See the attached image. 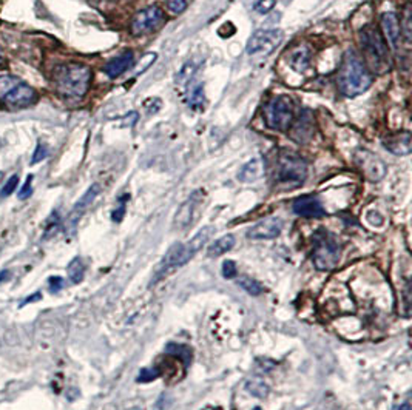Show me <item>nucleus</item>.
Instances as JSON below:
<instances>
[{
	"label": "nucleus",
	"instance_id": "f257e3e1",
	"mask_svg": "<svg viewBox=\"0 0 412 410\" xmlns=\"http://www.w3.org/2000/svg\"><path fill=\"white\" fill-rule=\"evenodd\" d=\"M213 233H215V229L208 225L196 233L195 236L188 240V243L175 244L172 249L167 252V255L162 258L159 265L156 267L153 279L150 284L153 285L156 283H159L161 279H164L173 270L179 269V267H182V265H186L188 261H190V259L195 258L196 253H198L202 247L208 243V239L213 236Z\"/></svg>",
	"mask_w": 412,
	"mask_h": 410
},
{
	"label": "nucleus",
	"instance_id": "f03ea898",
	"mask_svg": "<svg viewBox=\"0 0 412 410\" xmlns=\"http://www.w3.org/2000/svg\"><path fill=\"white\" fill-rule=\"evenodd\" d=\"M372 85V74L366 65L352 51L346 53L342 68L338 71L340 93L346 97H357Z\"/></svg>",
	"mask_w": 412,
	"mask_h": 410
},
{
	"label": "nucleus",
	"instance_id": "7ed1b4c3",
	"mask_svg": "<svg viewBox=\"0 0 412 410\" xmlns=\"http://www.w3.org/2000/svg\"><path fill=\"white\" fill-rule=\"evenodd\" d=\"M91 70L84 63H65L55 70V85L57 93L71 99H81L88 91Z\"/></svg>",
	"mask_w": 412,
	"mask_h": 410
},
{
	"label": "nucleus",
	"instance_id": "20e7f679",
	"mask_svg": "<svg viewBox=\"0 0 412 410\" xmlns=\"http://www.w3.org/2000/svg\"><path fill=\"white\" fill-rule=\"evenodd\" d=\"M360 45H362L366 61L369 67L378 74H384L391 70V56L388 42L380 31L374 27H366L360 31Z\"/></svg>",
	"mask_w": 412,
	"mask_h": 410
},
{
	"label": "nucleus",
	"instance_id": "39448f33",
	"mask_svg": "<svg viewBox=\"0 0 412 410\" xmlns=\"http://www.w3.org/2000/svg\"><path fill=\"white\" fill-rule=\"evenodd\" d=\"M307 178V164L295 152H281L275 168V182L284 190H293L304 184Z\"/></svg>",
	"mask_w": 412,
	"mask_h": 410
},
{
	"label": "nucleus",
	"instance_id": "423d86ee",
	"mask_svg": "<svg viewBox=\"0 0 412 410\" xmlns=\"http://www.w3.org/2000/svg\"><path fill=\"white\" fill-rule=\"evenodd\" d=\"M0 101L10 110H23L37 101V93L16 76H0Z\"/></svg>",
	"mask_w": 412,
	"mask_h": 410
},
{
	"label": "nucleus",
	"instance_id": "0eeeda50",
	"mask_svg": "<svg viewBox=\"0 0 412 410\" xmlns=\"http://www.w3.org/2000/svg\"><path fill=\"white\" fill-rule=\"evenodd\" d=\"M267 127L275 132H287L293 122V103L291 97L278 96L264 107Z\"/></svg>",
	"mask_w": 412,
	"mask_h": 410
},
{
	"label": "nucleus",
	"instance_id": "6e6552de",
	"mask_svg": "<svg viewBox=\"0 0 412 410\" xmlns=\"http://www.w3.org/2000/svg\"><path fill=\"white\" fill-rule=\"evenodd\" d=\"M312 259L318 270H332L337 267L340 261V247L328 232L322 230L315 234Z\"/></svg>",
	"mask_w": 412,
	"mask_h": 410
},
{
	"label": "nucleus",
	"instance_id": "1a4fd4ad",
	"mask_svg": "<svg viewBox=\"0 0 412 410\" xmlns=\"http://www.w3.org/2000/svg\"><path fill=\"white\" fill-rule=\"evenodd\" d=\"M283 31L281 30H259L248 39L247 54L248 56H267L283 42Z\"/></svg>",
	"mask_w": 412,
	"mask_h": 410
},
{
	"label": "nucleus",
	"instance_id": "9d476101",
	"mask_svg": "<svg viewBox=\"0 0 412 410\" xmlns=\"http://www.w3.org/2000/svg\"><path fill=\"white\" fill-rule=\"evenodd\" d=\"M166 21L164 11L159 6H148V8L137 12L132 21V32L135 36H142L147 32L158 30Z\"/></svg>",
	"mask_w": 412,
	"mask_h": 410
},
{
	"label": "nucleus",
	"instance_id": "9b49d317",
	"mask_svg": "<svg viewBox=\"0 0 412 410\" xmlns=\"http://www.w3.org/2000/svg\"><path fill=\"white\" fill-rule=\"evenodd\" d=\"M99 193H101V185L93 184L87 192L84 193V196L75 204L73 210H71L68 214L67 223H65V232H67L68 236H71V234L76 232V227H77V224H79V221L84 216V213L88 210V207L93 204V201L97 198V194Z\"/></svg>",
	"mask_w": 412,
	"mask_h": 410
},
{
	"label": "nucleus",
	"instance_id": "f8f14e48",
	"mask_svg": "<svg viewBox=\"0 0 412 410\" xmlns=\"http://www.w3.org/2000/svg\"><path fill=\"white\" fill-rule=\"evenodd\" d=\"M360 168L369 181H380L386 173L384 162L368 150H358L355 154Z\"/></svg>",
	"mask_w": 412,
	"mask_h": 410
},
{
	"label": "nucleus",
	"instance_id": "ddd939ff",
	"mask_svg": "<svg viewBox=\"0 0 412 410\" xmlns=\"http://www.w3.org/2000/svg\"><path fill=\"white\" fill-rule=\"evenodd\" d=\"M281 230H283V221L279 218H267L253 225L247 232V236L251 239H275L279 236Z\"/></svg>",
	"mask_w": 412,
	"mask_h": 410
},
{
	"label": "nucleus",
	"instance_id": "4468645a",
	"mask_svg": "<svg viewBox=\"0 0 412 410\" xmlns=\"http://www.w3.org/2000/svg\"><path fill=\"white\" fill-rule=\"evenodd\" d=\"M291 127V138L297 144H307L313 138V117L307 110L300 114L297 122H292Z\"/></svg>",
	"mask_w": 412,
	"mask_h": 410
},
{
	"label": "nucleus",
	"instance_id": "2eb2a0df",
	"mask_svg": "<svg viewBox=\"0 0 412 410\" xmlns=\"http://www.w3.org/2000/svg\"><path fill=\"white\" fill-rule=\"evenodd\" d=\"M292 208L293 213L303 218H322L326 213L322 203H320V199L317 196H311V194L298 198L295 203H293Z\"/></svg>",
	"mask_w": 412,
	"mask_h": 410
},
{
	"label": "nucleus",
	"instance_id": "dca6fc26",
	"mask_svg": "<svg viewBox=\"0 0 412 410\" xmlns=\"http://www.w3.org/2000/svg\"><path fill=\"white\" fill-rule=\"evenodd\" d=\"M204 194L202 192H195L190 194V198H188L184 204L179 207V210L176 212V216H175V227L176 229H186L192 224L193 221V213L196 210V207L199 205L201 199Z\"/></svg>",
	"mask_w": 412,
	"mask_h": 410
},
{
	"label": "nucleus",
	"instance_id": "f3484780",
	"mask_svg": "<svg viewBox=\"0 0 412 410\" xmlns=\"http://www.w3.org/2000/svg\"><path fill=\"white\" fill-rule=\"evenodd\" d=\"M383 147L395 156H406L412 152V142L411 134L408 132L388 134L383 138Z\"/></svg>",
	"mask_w": 412,
	"mask_h": 410
},
{
	"label": "nucleus",
	"instance_id": "a211bd4d",
	"mask_svg": "<svg viewBox=\"0 0 412 410\" xmlns=\"http://www.w3.org/2000/svg\"><path fill=\"white\" fill-rule=\"evenodd\" d=\"M382 28H383V34L386 37V42H389L392 48H395L402 36L400 21H398L395 12H384L382 16Z\"/></svg>",
	"mask_w": 412,
	"mask_h": 410
},
{
	"label": "nucleus",
	"instance_id": "6ab92c4d",
	"mask_svg": "<svg viewBox=\"0 0 412 410\" xmlns=\"http://www.w3.org/2000/svg\"><path fill=\"white\" fill-rule=\"evenodd\" d=\"M133 53L132 51H126V53L117 56L115 59H111L110 62H107L106 65V73L111 79H115V77H119L122 73H126L127 70H130L133 67Z\"/></svg>",
	"mask_w": 412,
	"mask_h": 410
},
{
	"label": "nucleus",
	"instance_id": "aec40b11",
	"mask_svg": "<svg viewBox=\"0 0 412 410\" xmlns=\"http://www.w3.org/2000/svg\"><path fill=\"white\" fill-rule=\"evenodd\" d=\"M264 176V161L261 158H253L241 168L238 173V179L241 182H255Z\"/></svg>",
	"mask_w": 412,
	"mask_h": 410
},
{
	"label": "nucleus",
	"instance_id": "412c9836",
	"mask_svg": "<svg viewBox=\"0 0 412 410\" xmlns=\"http://www.w3.org/2000/svg\"><path fill=\"white\" fill-rule=\"evenodd\" d=\"M188 107L195 112H204L206 103V94H204V83H193L192 87H188Z\"/></svg>",
	"mask_w": 412,
	"mask_h": 410
},
{
	"label": "nucleus",
	"instance_id": "4be33fe9",
	"mask_svg": "<svg viewBox=\"0 0 412 410\" xmlns=\"http://www.w3.org/2000/svg\"><path fill=\"white\" fill-rule=\"evenodd\" d=\"M235 245V236L233 234H226V236H222L219 239L215 240V243L208 247V256L212 258H218L221 255H224L228 250H232Z\"/></svg>",
	"mask_w": 412,
	"mask_h": 410
},
{
	"label": "nucleus",
	"instance_id": "5701e85b",
	"mask_svg": "<svg viewBox=\"0 0 412 410\" xmlns=\"http://www.w3.org/2000/svg\"><path fill=\"white\" fill-rule=\"evenodd\" d=\"M309 61H311L309 50H298L291 56L289 63L293 70L298 71V73H303V71H306V68L309 67L311 63Z\"/></svg>",
	"mask_w": 412,
	"mask_h": 410
},
{
	"label": "nucleus",
	"instance_id": "b1692460",
	"mask_svg": "<svg viewBox=\"0 0 412 410\" xmlns=\"http://www.w3.org/2000/svg\"><path fill=\"white\" fill-rule=\"evenodd\" d=\"M400 32L404 37V42L406 45H411L412 42V11H411V3L404 6L403 17L400 21Z\"/></svg>",
	"mask_w": 412,
	"mask_h": 410
},
{
	"label": "nucleus",
	"instance_id": "393cba45",
	"mask_svg": "<svg viewBox=\"0 0 412 410\" xmlns=\"http://www.w3.org/2000/svg\"><path fill=\"white\" fill-rule=\"evenodd\" d=\"M246 390L248 393H252L253 396H257V398H266L267 395H269L271 389L267 386V382H264L263 380L259 378H253L251 381L246 382Z\"/></svg>",
	"mask_w": 412,
	"mask_h": 410
},
{
	"label": "nucleus",
	"instance_id": "a878e982",
	"mask_svg": "<svg viewBox=\"0 0 412 410\" xmlns=\"http://www.w3.org/2000/svg\"><path fill=\"white\" fill-rule=\"evenodd\" d=\"M68 278L73 284H79L82 283L84 275H85V264L81 258H75L73 261L68 264Z\"/></svg>",
	"mask_w": 412,
	"mask_h": 410
},
{
	"label": "nucleus",
	"instance_id": "bb28decb",
	"mask_svg": "<svg viewBox=\"0 0 412 410\" xmlns=\"http://www.w3.org/2000/svg\"><path fill=\"white\" fill-rule=\"evenodd\" d=\"M167 353L173 355L176 358H181V360L184 361L186 366H188L192 361V350L186 346H179V344H168Z\"/></svg>",
	"mask_w": 412,
	"mask_h": 410
},
{
	"label": "nucleus",
	"instance_id": "cd10ccee",
	"mask_svg": "<svg viewBox=\"0 0 412 410\" xmlns=\"http://www.w3.org/2000/svg\"><path fill=\"white\" fill-rule=\"evenodd\" d=\"M238 284H239V287H243L247 293H251V295H253V296H258L263 293V285L248 276H241L238 279Z\"/></svg>",
	"mask_w": 412,
	"mask_h": 410
},
{
	"label": "nucleus",
	"instance_id": "c85d7f7f",
	"mask_svg": "<svg viewBox=\"0 0 412 410\" xmlns=\"http://www.w3.org/2000/svg\"><path fill=\"white\" fill-rule=\"evenodd\" d=\"M59 227H61V218H59L57 212H53V214H51L47 221V225H45L43 239H48L53 236V234L59 230Z\"/></svg>",
	"mask_w": 412,
	"mask_h": 410
},
{
	"label": "nucleus",
	"instance_id": "c756f323",
	"mask_svg": "<svg viewBox=\"0 0 412 410\" xmlns=\"http://www.w3.org/2000/svg\"><path fill=\"white\" fill-rule=\"evenodd\" d=\"M48 156V147L42 144V142H39L35 153H32V158H31V165H36L39 162H42L45 158Z\"/></svg>",
	"mask_w": 412,
	"mask_h": 410
},
{
	"label": "nucleus",
	"instance_id": "7c9ffc66",
	"mask_svg": "<svg viewBox=\"0 0 412 410\" xmlns=\"http://www.w3.org/2000/svg\"><path fill=\"white\" fill-rule=\"evenodd\" d=\"M130 199V194H124V196L119 199V207L116 208V210L111 213V219L115 221V223H121L124 214H126V203Z\"/></svg>",
	"mask_w": 412,
	"mask_h": 410
},
{
	"label": "nucleus",
	"instance_id": "2f4dec72",
	"mask_svg": "<svg viewBox=\"0 0 412 410\" xmlns=\"http://www.w3.org/2000/svg\"><path fill=\"white\" fill-rule=\"evenodd\" d=\"M17 184H19V176L17 174L11 176V178L6 181V184L2 187V190H0V196L2 198L10 196V194H12V192L17 188Z\"/></svg>",
	"mask_w": 412,
	"mask_h": 410
},
{
	"label": "nucleus",
	"instance_id": "473e14b6",
	"mask_svg": "<svg viewBox=\"0 0 412 410\" xmlns=\"http://www.w3.org/2000/svg\"><path fill=\"white\" fill-rule=\"evenodd\" d=\"M158 376H159V370L158 369H142L136 381L148 382V381L156 380V378H158Z\"/></svg>",
	"mask_w": 412,
	"mask_h": 410
},
{
	"label": "nucleus",
	"instance_id": "72a5a7b5",
	"mask_svg": "<svg viewBox=\"0 0 412 410\" xmlns=\"http://www.w3.org/2000/svg\"><path fill=\"white\" fill-rule=\"evenodd\" d=\"M167 8L173 12V14H181L187 8V0H167Z\"/></svg>",
	"mask_w": 412,
	"mask_h": 410
},
{
	"label": "nucleus",
	"instance_id": "f704fd0d",
	"mask_svg": "<svg viewBox=\"0 0 412 410\" xmlns=\"http://www.w3.org/2000/svg\"><path fill=\"white\" fill-rule=\"evenodd\" d=\"M275 5H277V0H258V2L255 3V11H258L259 14H266V12H269L275 8Z\"/></svg>",
	"mask_w": 412,
	"mask_h": 410
},
{
	"label": "nucleus",
	"instance_id": "c9c22d12",
	"mask_svg": "<svg viewBox=\"0 0 412 410\" xmlns=\"http://www.w3.org/2000/svg\"><path fill=\"white\" fill-rule=\"evenodd\" d=\"M31 182H32V176L30 174L28 178H27V181H25V184H23V187L21 188V192H19V199L21 201H23V199H28L31 194H32V185H31Z\"/></svg>",
	"mask_w": 412,
	"mask_h": 410
},
{
	"label": "nucleus",
	"instance_id": "e433bc0d",
	"mask_svg": "<svg viewBox=\"0 0 412 410\" xmlns=\"http://www.w3.org/2000/svg\"><path fill=\"white\" fill-rule=\"evenodd\" d=\"M222 275H224L226 279H232L237 276V264L233 261H226L222 264Z\"/></svg>",
	"mask_w": 412,
	"mask_h": 410
},
{
	"label": "nucleus",
	"instance_id": "4c0bfd02",
	"mask_svg": "<svg viewBox=\"0 0 412 410\" xmlns=\"http://www.w3.org/2000/svg\"><path fill=\"white\" fill-rule=\"evenodd\" d=\"M156 57H158V54H156V53H147L146 56H144L142 57V61H144L142 62V67H137L136 68V74H142L144 71H146L150 67V65H152L155 62Z\"/></svg>",
	"mask_w": 412,
	"mask_h": 410
},
{
	"label": "nucleus",
	"instance_id": "58836bf2",
	"mask_svg": "<svg viewBox=\"0 0 412 410\" xmlns=\"http://www.w3.org/2000/svg\"><path fill=\"white\" fill-rule=\"evenodd\" d=\"M50 293H57L63 289V279L61 276H51L48 279Z\"/></svg>",
	"mask_w": 412,
	"mask_h": 410
},
{
	"label": "nucleus",
	"instance_id": "ea45409f",
	"mask_svg": "<svg viewBox=\"0 0 412 410\" xmlns=\"http://www.w3.org/2000/svg\"><path fill=\"white\" fill-rule=\"evenodd\" d=\"M42 298V295L41 293H35V295H31V296H28V298H25L23 301L19 304V309H22V307H25V305L27 304H30V303H35V301H39V299Z\"/></svg>",
	"mask_w": 412,
	"mask_h": 410
},
{
	"label": "nucleus",
	"instance_id": "a19ab883",
	"mask_svg": "<svg viewBox=\"0 0 412 410\" xmlns=\"http://www.w3.org/2000/svg\"><path fill=\"white\" fill-rule=\"evenodd\" d=\"M10 271L8 270H3V271H0V284H3V283H6L10 279Z\"/></svg>",
	"mask_w": 412,
	"mask_h": 410
},
{
	"label": "nucleus",
	"instance_id": "79ce46f5",
	"mask_svg": "<svg viewBox=\"0 0 412 410\" xmlns=\"http://www.w3.org/2000/svg\"><path fill=\"white\" fill-rule=\"evenodd\" d=\"M398 410H411V406L408 404V402H404V404L400 409H398Z\"/></svg>",
	"mask_w": 412,
	"mask_h": 410
},
{
	"label": "nucleus",
	"instance_id": "37998d69",
	"mask_svg": "<svg viewBox=\"0 0 412 410\" xmlns=\"http://www.w3.org/2000/svg\"><path fill=\"white\" fill-rule=\"evenodd\" d=\"M253 410H261V409H259V407H255V409H253Z\"/></svg>",
	"mask_w": 412,
	"mask_h": 410
}]
</instances>
